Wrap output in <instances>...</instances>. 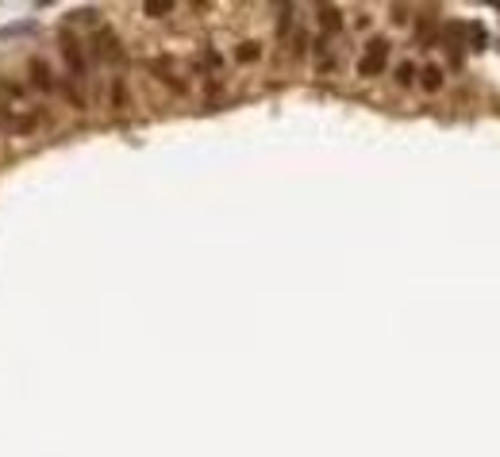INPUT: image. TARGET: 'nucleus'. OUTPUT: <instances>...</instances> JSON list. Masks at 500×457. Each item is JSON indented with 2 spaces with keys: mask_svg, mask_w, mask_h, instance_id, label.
I'll return each mask as SVG.
<instances>
[{
  "mask_svg": "<svg viewBox=\"0 0 500 457\" xmlns=\"http://www.w3.org/2000/svg\"><path fill=\"white\" fill-rule=\"evenodd\" d=\"M58 46H62V58H66L69 81L85 85V77H89V58H85V42L74 35V27H58Z\"/></svg>",
  "mask_w": 500,
  "mask_h": 457,
  "instance_id": "f257e3e1",
  "label": "nucleus"
},
{
  "mask_svg": "<svg viewBox=\"0 0 500 457\" xmlns=\"http://www.w3.org/2000/svg\"><path fill=\"white\" fill-rule=\"evenodd\" d=\"M92 50H97V58L104 62V66H124V46H119L112 27L100 24L97 31H92Z\"/></svg>",
  "mask_w": 500,
  "mask_h": 457,
  "instance_id": "f03ea898",
  "label": "nucleus"
},
{
  "mask_svg": "<svg viewBox=\"0 0 500 457\" xmlns=\"http://www.w3.org/2000/svg\"><path fill=\"white\" fill-rule=\"evenodd\" d=\"M0 127L8 135H35L39 131V112H16L12 104H0Z\"/></svg>",
  "mask_w": 500,
  "mask_h": 457,
  "instance_id": "7ed1b4c3",
  "label": "nucleus"
},
{
  "mask_svg": "<svg viewBox=\"0 0 500 457\" xmlns=\"http://www.w3.org/2000/svg\"><path fill=\"white\" fill-rule=\"evenodd\" d=\"M385 66H389V42H385V39H374V42L366 46V58L358 62V74H362V77H381Z\"/></svg>",
  "mask_w": 500,
  "mask_h": 457,
  "instance_id": "20e7f679",
  "label": "nucleus"
},
{
  "mask_svg": "<svg viewBox=\"0 0 500 457\" xmlns=\"http://www.w3.org/2000/svg\"><path fill=\"white\" fill-rule=\"evenodd\" d=\"M27 69H31V85L39 92H47V96H50V92L58 89V85H54V74H50V66L42 58H31V66H27Z\"/></svg>",
  "mask_w": 500,
  "mask_h": 457,
  "instance_id": "39448f33",
  "label": "nucleus"
},
{
  "mask_svg": "<svg viewBox=\"0 0 500 457\" xmlns=\"http://www.w3.org/2000/svg\"><path fill=\"white\" fill-rule=\"evenodd\" d=\"M316 19H319V27H324V39H327V35H335V31L342 27V12L331 8V4H319V8H316Z\"/></svg>",
  "mask_w": 500,
  "mask_h": 457,
  "instance_id": "423d86ee",
  "label": "nucleus"
},
{
  "mask_svg": "<svg viewBox=\"0 0 500 457\" xmlns=\"http://www.w3.org/2000/svg\"><path fill=\"white\" fill-rule=\"evenodd\" d=\"M258 58H262V42L258 39H247V42L235 46V62H239V66H254Z\"/></svg>",
  "mask_w": 500,
  "mask_h": 457,
  "instance_id": "0eeeda50",
  "label": "nucleus"
},
{
  "mask_svg": "<svg viewBox=\"0 0 500 457\" xmlns=\"http://www.w3.org/2000/svg\"><path fill=\"white\" fill-rule=\"evenodd\" d=\"M419 85H424V89L427 92H439L442 89V69L439 66H435V62H427V66H419Z\"/></svg>",
  "mask_w": 500,
  "mask_h": 457,
  "instance_id": "6e6552de",
  "label": "nucleus"
},
{
  "mask_svg": "<svg viewBox=\"0 0 500 457\" xmlns=\"http://www.w3.org/2000/svg\"><path fill=\"white\" fill-rule=\"evenodd\" d=\"M416 74H419L416 62H400V66H397V85H412V81H416Z\"/></svg>",
  "mask_w": 500,
  "mask_h": 457,
  "instance_id": "1a4fd4ad",
  "label": "nucleus"
},
{
  "mask_svg": "<svg viewBox=\"0 0 500 457\" xmlns=\"http://www.w3.org/2000/svg\"><path fill=\"white\" fill-rule=\"evenodd\" d=\"M124 104H127V85L116 77V81H112V108H124Z\"/></svg>",
  "mask_w": 500,
  "mask_h": 457,
  "instance_id": "9d476101",
  "label": "nucleus"
},
{
  "mask_svg": "<svg viewBox=\"0 0 500 457\" xmlns=\"http://www.w3.org/2000/svg\"><path fill=\"white\" fill-rule=\"evenodd\" d=\"M147 16H169V12H174V4H147Z\"/></svg>",
  "mask_w": 500,
  "mask_h": 457,
  "instance_id": "9b49d317",
  "label": "nucleus"
}]
</instances>
